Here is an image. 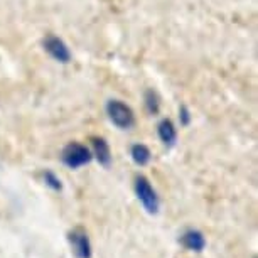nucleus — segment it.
Listing matches in <instances>:
<instances>
[{
  "instance_id": "nucleus-3",
  "label": "nucleus",
  "mask_w": 258,
  "mask_h": 258,
  "mask_svg": "<svg viewBox=\"0 0 258 258\" xmlns=\"http://www.w3.org/2000/svg\"><path fill=\"white\" fill-rule=\"evenodd\" d=\"M93 160V154L91 150L80 142H70L64 145L61 152V162L66 165L68 169H80L83 165H88Z\"/></svg>"
},
{
  "instance_id": "nucleus-6",
  "label": "nucleus",
  "mask_w": 258,
  "mask_h": 258,
  "mask_svg": "<svg viewBox=\"0 0 258 258\" xmlns=\"http://www.w3.org/2000/svg\"><path fill=\"white\" fill-rule=\"evenodd\" d=\"M91 142V154H93V157L98 160V164L101 167L108 169L111 165V160H113V155H111V149L108 142H106V139L103 137H91L90 139Z\"/></svg>"
},
{
  "instance_id": "nucleus-2",
  "label": "nucleus",
  "mask_w": 258,
  "mask_h": 258,
  "mask_svg": "<svg viewBox=\"0 0 258 258\" xmlns=\"http://www.w3.org/2000/svg\"><path fill=\"white\" fill-rule=\"evenodd\" d=\"M106 115L110 121L120 130H130L135 126V115L134 110L121 100H108L105 106Z\"/></svg>"
},
{
  "instance_id": "nucleus-11",
  "label": "nucleus",
  "mask_w": 258,
  "mask_h": 258,
  "mask_svg": "<svg viewBox=\"0 0 258 258\" xmlns=\"http://www.w3.org/2000/svg\"><path fill=\"white\" fill-rule=\"evenodd\" d=\"M42 181H44V184L49 189H52L54 192H61L62 191V181L59 179V176H57L56 172H52V170H44L42 172Z\"/></svg>"
},
{
  "instance_id": "nucleus-7",
  "label": "nucleus",
  "mask_w": 258,
  "mask_h": 258,
  "mask_svg": "<svg viewBox=\"0 0 258 258\" xmlns=\"http://www.w3.org/2000/svg\"><path fill=\"white\" fill-rule=\"evenodd\" d=\"M179 243L182 245V248H186L189 251L201 253V251H204V248H206V236L203 235V231L189 228V230H186L181 235Z\"/></svg>"
},
{
  "instance_id": "nucleus-10",
  "label": "nucleus",
  "mask_w": 258,
  "mask_h": 258,
  "mask_svg": "<svg viewBox=\"0 0 258 258\" xmlns=\"http://www.w3.org/2000/svg\"><path fill=\"white\" fill-rule=\"evenodd\" d=\"M144 100H145V108H147L149 113L150 115H157L160 111V98H159L157 91L149 88L147 91H145Z\"/></svg>"
},
{
  "instance_id": "nucleus-1",
  "label": "nucleus",
  "mask_w": 258,
  "mask_h": 258,
  "mask_svg": "<svg viewBox=\"0 0 258 258\" xmlns=\"http://www.w3.org/2000/svg\"><path fill=\"white\" fill-rule=\"evenodd\" d=\"M134 191L135 196L140 201V204L144 206V209L149 214H157L160 209V199L155 192V189L152 187V184L145 176H137L134 181Z\"/></svg>"
},
{
  "instance_id": "nucleus-5",
  "label": "nucleus",
  "mask_w": 258,
  "mask_h": 258,
  "mask_svg": "<svg viewBox=\"0 0 258 258\" xmlns=\"http://www.w3.org/2000/svg\"><path fill=\"white\" fill-rule=\"evenodd\" d=\"M42 46H44L46 52L49 54L52 59L61 62V64H68L71 61V51L70 47L61 37L54 36V34H47L42 41Z\"/></svg>"
},
{
  "instance_id": "nucleus-8",
  "label": "nucleus",
  "mask_w": 258,
  "mask_h": 258,
  "mask_svg": "<svg viewBox=\"0 0 258 258\" xmlns=\"http://www.w3.org/2000/svg\"><path fill=\"white\" fill-rule=\"evenodd\" d=\"M157 134H159L160 142H162L167 149L176 145V142H177V128H176V125L172 123V120H169V118L160 120L159 125H157Z\"/></svg>"
},
{
  "instance_id": "nucleus-4",
  "label": "nucleus",
  "mask_w": 258,
  "mask_h": 258,
  "mask_svg": "<svg viewBox=\"0 0 258 258\" xmlns=\"http://www.w3.org/2000/svg\"><path fill=\"white\" fill-rule=\"evenodd\" d=\"M68 243L71 246V251L75 258H91L93 256V248H91V240L88 231L83 226H75L68 231Z\"/></svg>"
},
{
  "instance_id": "nucleus-9",
  "label": "nucleus",
  "mask_w": 258,
  "mask_h": 258,
  "mask_svg": "<svg viewBox=\"0 0 258 258\" xmlns=\"http://www.w3.org/2000/svg\"><path fill=\"white\" fill-rule=\"evenodd\" d=\"M130 157L137 165L140 167H144V165H147L150 162V159H152V154H150V149L147 145L144 144H134L132 149H130Z\"/></svg>"
},
{
  "instance_id": "nucleus-12",
  "label": "nucleus",
  "mask_w": 258,
  "mask_h": 258,
  "mask_svg": "<svg viewBox=\"0 0 258 258\" xmlns=\"http://www.w3.org/2000/svg\"><path fill=\"white\" fill-rule=\"evenodd\" d=\"M179 121H181V126L191 125V111L186 105H181V108H179Z\"/></svg>"
}]
</instances>
